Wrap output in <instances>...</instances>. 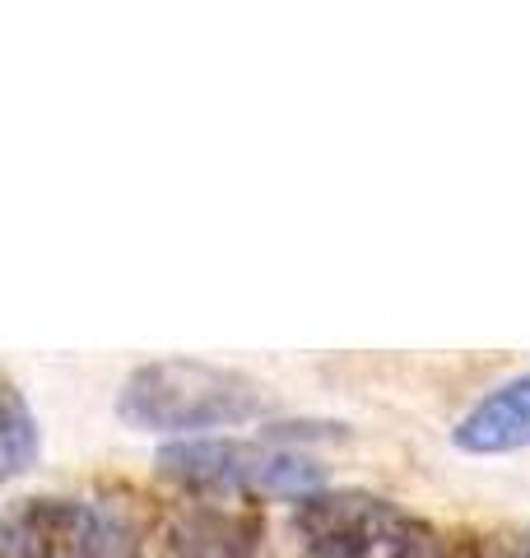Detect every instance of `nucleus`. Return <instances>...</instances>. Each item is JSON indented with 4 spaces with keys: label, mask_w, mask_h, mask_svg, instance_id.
<instances>
[{
    "label": "nucleus",
    "mask_w": 530,
    "mask_h": 558,
    "mask_svg": "<svg viewBox=\"0 0 530 558\" xmlns=\"http://www.w3.org/2000/svg\"><path fill=\"white\" fill-rule=\"evenodd\" d=\"M275 410L265 381L242 368L205 359H154L127 373L117 391V418L135 433L168 438H215V428H242Z\"/></svg>",
    "instance_id": "nucleus-1"
},
{
    "label": "nucleus",
    "mask_w": 530,
    "mask_h": 558,
    "mask_svg": "<svg viewBox=\"0 0 530 558\" xmlns=\"http://www.w3.org/2000/svg\"><path fill=\"white\" fill-rule=\"evenodd\" d=\"M43 457V424L28 410L20 387H5V418H0V475L20 480Z\"/></svg>",
    "instance_id": "nucleus-5"
},
{
    "label": "nucleus",
    "mask_w": 530,
    "mask_h": 558,
    "mask_svg": "<svg viewBox=\"0 0 530 558\" xmlns=\"http://www.w3.org/2000/svg\"><path fill=\"white\" fill-rule=\"evenodd\" d=\"M451 447L466 457H511L530 447V373L498 381L456 418Z\"/></svg>",
    "instance_id": "nucleus-4"
},
{
    "label": "nucleus",
    "mask_w": 530,
    "mask_h": 558,
    "mask_svg": "<svg viewBox=\"0 0 530 558\" xmlns=\"http://www.w3.org/2000/svg\"><path fill=\"white\" fill-rule=\"evenodd\" d=\"M298 526H303L316 545L340 549L345 558H353L373 545H400L410 521L386 498H373V494H312L298 502Z\"/></svg>",
    "instance_id": "nucleus-3"
},
{
    "label": "nucleus",
    "mask_w": 530,
    "mask_h": 558,
    "mask_svg": "<svg viewBox=\"0 0 530 558\" xmlns=\"http://www.w3.org/2000/svg\"><path fill=\"white\" fill-rule=\"evenodd\" d=\"M158 475L196 488V494H270V498H312L322 494V465L303 451L246 442V438H182L158 447Z\"/></svg>",
    "instance_id": "nucleus-2"
}]
</instances>
